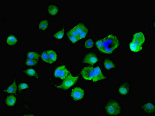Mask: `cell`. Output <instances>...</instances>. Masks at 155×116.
Segmentation results:
<instances>
[{"label": "cell", "instance_id": "obj_1", "mask_svg": "<svg viewBox=\"0 0 155 116\" xmlns=\"http://www.w3.org/2000/svg\"><path fill=\"white\" fill-rule=\"evenodd\" d=\"M96 44L97 48L101 52L110 54L118 48L120 43L117 36L110 34L102 39L98 40Z\"/></svg>", "mask_w": 155, "mask_h": 116}, {"label": "cell", "instance_id": "obj_2", "mask_svg": "<svg viewBox=\"0 0 155 116\" xmlns=\"http://www.w3.org/2000/svg\"><path fill=\"white\" fill-rule=\"evenodd\" d=\"M145 41V37L143 33H135L133 36L132 41L130 44V49L133 52H139L143 49L142 46Z\"/></svg>", "mask_w": 155, "mask_h": 116}, {"label": "cell", "instance_id": "obj_3", "mask_svg": "<svg viewBox=\"0 0 155 116\" xmlns=\"http://www.w3.org/2000/svg\"><path fill=\"white\" fill-rule=\"evenodd\" d=\"M88 31V28L84 24L80 23L69 31L67 34L74 36L80 40L86 36Z\"/></svg>", "mask_w": 155, "mask_h": 116}, {"label": "cell", "instance_id": "obj_4", "mask_svg": "<svg viewBox=\"0 0 155 116\" xmlns=\"http://www.w3.org/2000/svg\"><path fill=\"white\" fill-rule=\"evenodd\" d=\"M105 110L107 114L111 116H116L121 113V108L118 101L111 100L106 103Z\"/></svg>", "mask_w": 155, "mask_h": 116}, {"label": "cell", "instance_id": "obj_5", "mask_svg": "<svg viewBox=\"0 0 155 116\" xmlns=\"http://www.w3.org/2000/svg\"><path fill=\"white\" fill-rule=\"evenodd\" d=\"M78 78V76H73L70 73L64 80L62 84L61 85L57 86L56 87L58 88L64 90H68L75 84Z\"/></svg>", "mask_w": 155, "mask_h": 116}, {"label": "cell", "instance_id": "obj_6", "mask_svg": "<svg viewBox=\"0 0 155 116\" xmlns=\"http://www.w3.org/2000/svg\"><path fill=\"white\" fill-rule=\"evenodd\" d=\"M70 72L66 66L61 65L58 67L56 69L54 76L56 78L64 80L69 74Z\"/></svg>", "mask_w": 155, "mask_h": 116}, {"label": "cell", "instance_id": "obj_7", "mask_svg": "<svg viewBox=\"0 0 155 116\" xmlns=\"http://www.w3.org/2000/svg\"><path fill=\"white\" fill-rule=\"evenodd\" d=\"M81 74L85 80H92L94 77V67L90 66L84 67L81 71Z\"/></svg>", "mask_w": 155, "mask_h": 116}, {"label": "cell", "instance_id": "obj_8", "mask_svg": "<svg viewBox=\"0 0 155 116\" xmlns=\"http://www.w3.org/2000/svg\"><path fill=\"white\" fill-rule=\"evenodd\" d=\"M84 90L80 87H76L72 90L71 96L75 100H79L82 99L84 96Z\"/></svg>", "mask_w": 155, "mask_h": 116}, {"label": "cell", "instance_id": "obj_9", "mask_svg": "<svg viewBox=\"0 0 155 116\" xmlns=\"http://www.w3.org/2000/svg\"><path fill=\"white\" fill-rule=\"evenodd\" d=\"M98 61L97 55L93 53H90L85 56L83 62L88 64L91 65H93Z\"/></svg>", "mask_w": 155, "mask_h": 116}, {"label": "cell", "instance_id": "obj_10", "mask_svg": "<svg viewBox=\"0 0 155 116\" xmlns=\"http://www.w3.org/2000/svg\"><path fill=\"white\" fill-rule=\"evenodd\" d=\"M141 108L144 112L146 114H152L155 113V106L152 103H145L142 105Z\"/></svg>", "mask_w": 155, "mask_h": 116}, {"label": "cell", "instance_id": "obj_11", "mask_svg": "<svg viewBox=\"0 0 155 116\" xmlns=\"http://www.w3.org/2000/svg\"><path fill=\"white\" fill-rule=\"evenodd\" d=\"M106 78V77L103 74L99 67L98 66L94 67V77L92 80L94 82H96L98 81Z\"/></svg>", "mask_w": 155, "mask_h": 116}, {"label": "cell", "instance_id": "obj_12", "mask_svg": "<svg viewBox=\"0 0 155 116\" xmlns=\"http://www.w3.org/2000/svg\"><path fill=\"white\" fill-rule=\"evenodd\" d=\"M6 42L8 45L12 46L16 45L18 42V38L15 36L11 34L6 38Z\"/></svg>", "mask_w": 155, "mask_h": 116}, {"label": "cell", "instance_id": "obj_13", "mask_svg": "<svg viewBox=\"0 0 155 116\" xmlns=\"http://www.w3.org/2000/svg\"><path fill=\"white\" fill-rule=\"evenodd\" d=\"M130 85L127 83H124L120 86L118 89V91L122 95H126L130 91Z\"/></svg>", "mask_w": 155, "mask_h": 116}, {"label": "cell", "instance_id": "obj_14", "mask_svg": "<svg viewBox=\"0 0 155 116\" xmlns=\"http://www.w3.org/2000/svg\"><path fill=\"white\" fill-rule=\"evenodd\" d=\"M47 11L50 15L54 16L58 13L59 9L56 5L53 4H51L47 7Z\"/></svg>", "mask_w": 155, "mask_h": 116}, {"label": "cell", "instance_id": "obj_15", "mask_svg": "<svg viewBox=\"0 0 155 116\" xmlns=\"http://www.w3.org/2000/svg\"><path fill=\"white\" fill-rule=\"evenodd\" d=\"M46 51L50 61L51 64H52L56 61L57 55L56 53L52 50H49Z\"/></svg>", "mask_w": 155, "mask_h": 116}, {"label": "cell", "instance_id": "obj_16", "mask_svg": "<svg viewBox=\"0 0 155 116\" xmlns=\"http://www.w3.org/2000/svg\"><path fill=\"white\" fill-rule=\"evenodd\" d=\"M49 25L48 21L46 20H41L38 25L39 29L42 31H45L48 28Z\"/></svg>", "mask_w": 155, "mask_h": 116}, {"label": "cell", "instance_id": "obj_17", "mask_svg": "<svg viewBox=\"0 0 155 116\" xmlns=\"http://www.w3.org/2000/svg\"><path fill=\"white\" fill-rule=\"evenodd\" d=\"M17 85L15 80L13 83L10 85L6 89L4 90V92L8 93L15 94L17 90Z\"/></svg>", "mask_w": 155, "mask_h": 116}, {"label": "cell", "instance_id": "obj_18", "mask_svg": "<svg viewBox=\"0 0 155 116\" xmlns=\"http://www.w3.org/2000/svg\"><path fill=\"white\" fill-rule=\"evenodd\" d=\"M16 99L14 96L11 95L7 97L5 103L6 105L8 106H14L16 103Z\"/></svg>", "mask_w": 155, "mask_h": 116}, {"label": "cell", "instance_id": "obj_19", "mask_svg": "<svg viewBox=\"0 0 155 116\" xmlns=\"http://www.w3.org/2000/svg\"><path fill=\"white\" fill-rule=\"evenodd\" d=\"M104 65L105 68L107 70H110L115 67L114 63L109 59H106L105 60Z\"/></svg>", "mask_w": 155, "mask_h": 116}, {"label": "cell", "instance_id": "obj_20", "mask_svg": "<svg viewBox=\"0 0 155 116\" xmlns=\"http://www.w3.org/2000/svg\"><path fill=\"white\" fill-rule=\"evenodd\" d=\"M40 55L38 53L34 51L29 52L27 54L28 59L38 60L39 58Z\"/></svg>", "mask_w": 155, "mask_h": 116}, {"label": "cell", "instance_id": "obj_21", "mask_svg": "<svg viewBox=\"0 0 155 116\" xmlns=\"http://www.w3.org/2000/svg\"><path fill=\"white\" fill-rule=\"evenodd\" d=\"M25 72L27 76H29L34 77L38 79V77L37 73L35 70L32 68H29L25 70Z\"/></svg>", "mask_w": 155, "mask_h": 116}, {"label": "cell", "instance_id": "obj_22", "mask_svg": "<svg viewBox=\"0 0 155 116\" xmlns=\"http://www.w3.org/2000/svg\"><path fill=\"white\" fill-rule=\"evenodd\" d=\"M65 28L64 26L62 29L60 30L53 35L54 37L58 39H62L63 37Z\"/></svg>", "mask_w": 155, "mask_h": 116}, {"label": "cell", "instance_id": "obj_23", "mask_svg": "<svg viewBox=\"0 0 155 116\" xmlns=\"http://www.w3.org/2000/svg\"><path fill=\"white\" fill-rule=\"evenodd\" d=\"M38 63L37 60L27 59L26 61L25 64L27 66H36Z\"/></svg>", "mask_w": 155, "mask_h": 116}, {"label": "cell", "instance_id": "obj_24", "mask_svg": "<svg viewBox=\"0 0 155 116\" xmlns=\"http://www.w3.org/2000/svg\"><path fill=\"white\" fill-rule=\"evenodd\" d=\"M41 57L44 61L47 63L51 64L46 51H44L42 53L41 55Z\"/></svg>", "mask_w": 155, "mask_h": 116}, {"label": "cell", "instance_id": "obj_25", "mask_svg": "<svg viewBox=\"0 0 155 116\" xmlns=\"http://www.w3.org/2000/svg\"><path fill=\"white\" fill-rule=\"evenodd\" d=\"M94 45L93 41L91 38L86 40L85 42L84 46L85 48L90 49L92 48Z\"/></svg>", "mask_w": 155, "mask_h": 116}, {"label": "cell", "instance_id": "obj_26", "mask_svg": "<svg viewBox=\"0 0 155 116\" xmlns=\"http://www.w3.org/2000/svg\"><path fill=\"white\" fill-rule=\"evenodd\" d=\"M67 35L69 39L73 43L75 44L77 41L80 40L78 38L70 35L67 34Z\"/></svg>", "mask_w": 155, "mask_h": 116}, {"label": "cell", "instance_id": "obj_27", "mask_svg": "<svg viewBox=\"0 0 155 116\" xmlns=\"http://www.w3.org/2000/svg\"><path fill=\"white\" fill-rule=\"evenodd\" d=\"M29 88L28 85L25 83H22L20 84L19 86V88L20 91L27 89Z\"/></svg>", "mask_w": 155, "mask_h": 116}]
</instances>
